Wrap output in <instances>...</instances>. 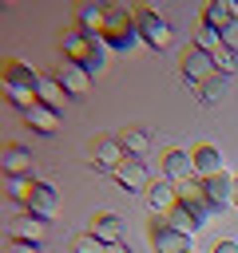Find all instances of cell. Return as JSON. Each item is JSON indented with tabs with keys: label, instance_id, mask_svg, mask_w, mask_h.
Listing matches in <instances>:
<instances>
[{
	"label": "cell",
	"instance_id": "6da1fadb",
	"mask_svg": "<svg viewBox=\"0 0 238 253\" xmlns=\"http://www.w3.org/2000/svg\"><path fill=\"white\" fill-rule=\"evenodd\" d=\"M60 47H63V59H75L87 75H91V71H103V63H107V47H103V40L87 36V32L75 28V24L60 32Z\"/></svg>",
	"mask_w": 238,
	"mask_h": 253
},
{
	"label": "cell",
	"instance_id": "7a4b0ae2",
	"mask_svg": "<svg viewBox=\"0 0 238 253\" xmlns=\"http://www.w3.org/2000/svg\"><path fill=\"white\" fill-rule=\"evenodd\" d=\"M99 40H103L107 51H119V55H127L135 43H143L139 32H135V16L127 8H119V4H103V32H99Z\"/></svg>",
	"mask_w": 238,
	"mask_h": 253
},
{
	"label": "cell",
	"instance_id": "3957f363",
	"mask_svg": "<svg viewBox=\"0 0 238 253\" xmlns=\"http://www.w3.org/2000/svg\"><path fill=\"white\" fill-rule=\"evenodd\" d=\"M40 83H44V75H36L20 59H8V67H4V95H8L12 107H20V111L36 107L40 103Z\"/></svg>",
	"mask_w": 238,
	"mask_h": 253
},
{
	"label": "cell",
	"instance_id": "277c9868",
	"mask_svg": "<svg viewBox=\"0 0 238 253\" xmlns=\"http://www.w3.org/2000/svg\"><path fill=\"white\" fill-rule=\"evenodd\" d=\"M131 16H135V32H139V40L147 47H155V51L171 47V24L155 8H131Z\"/></svg>",
	"mask_w": 238,
	"mask_h": 253
},
{
	"label": "cell",
	"instance_id": "5b68a950",
	"mask_svg": "<svg viewBox=\"0 0 238 253\" xmlns=\"http://www.w3.org/2000/svg\"><path fill=\"white\" fill-rule=\"evenodd\" d=\"M147 241L155 245V253H190V233L167 225V217H155L147 225Z\"/></svg>",
	"mask_w": 238,
	"mask_h": 253
},
{
	"label": "cell",
	"instance_id": "8992f818",
	"mask_svg": "<svg viewBox=\"0 0 238 253\" xmlns=\"http://www.w3.org/2000/svg\"><path fill=\"white\" fill-rule=\"evenodd\" d=\"M178 67H182V79H186L190 87H202V83L214 75V59H210L206 51H198L194 43H190V47H182V55H178Z\"/></svg>",
	"mask_w": 238,
	"mask_h": 253
},
{
	"label": "cell",
	"instance_id": "52a82bcc",
	"mask_svg": "<svg viewBox=\"0 0 238 253\" xmlns=\"http://www.w3.org/2000/svg\"><path fill=\"white\" fill-rule=\"evenodd\" d=\"M178 190V202L198 217V225H206L210 221V213H214V206L206 202V190H202V178H186V182H178L175 186Z\"/></svg>",
	"mask_w": 238,
	"mask_h": 253
},
{
	"label": "cell",
	"instance_id": "ba28073f",
	"mask_svg": "<svg viewBox=\"0 0 238 253\" xmlns=\"http://www.w3.org/2000/svg\"><path fill=\"white\" fill-rule=\"evenodd\" d=\"M8 241H28V245H44L48 241V221L36 213H20L8 221Z\"/></svg>",
	"mask_w": 238,
	"mask_h": 253
},
{
	"label": "cell",
	"instance_id": "9c48e42d",
	"mask_svg": "<svg viewBox=\"0 0 238 253\" xmlns=\"http://www.w3.org/2000/svg\"><path fill=\"white\" fill-rule=\"evenodd\" d=\"M52 79L71 95V99H79V95H87V87H91V75L75 63V59H63V63H56V71H52Z\"/></svg>",
	"mask_w": 238,
	"mask_h": 253
},
{
	"label": "cell",
	"instance_id": "30bf717a",
	"mask_svg": "<svg viewBox=\"0 0 238 253\" xmlns=\"http://www.w3.org/2000/svg\"><path fill=\"white\" fill-rule=\"evenodd\" d=\"M111 178L127 190V194H135V190H151V178H147V166H143V158H123L115 170H111Z\"/></svg>",
	"mask_w": 238,
	"mask_h": 253
},
{
	"label": "cell",
	"instance_id": "8fae6325",
	"mask_svg": "<svg viewBox=\"0 0 238 253\" xmlns=\"http://www.w3.org/2000/svg\"><path fill=\"white\" fill-rule=\"evenodd\" d=\"M0 166H4V178H32V150H24L20 142H8L0 150Z\"/></svg>",
	"mask_w": 238,
	"mask_h": 253
},
{
	"label": "cell",
	"instance_id": "7c38bea8",
	"mask_svg": "<svg viewBox=\"0 0 238 253\" xmlns=\"http://www.w3.org/2000/svg\"><path fill=\"white\" fill-rule=\"evenodd\" d=\"M163 174H167V182H186V178H198L194 174V158H190V150H178V146H171L167 154H163Z\"/></svg>",
	"mask_w": 238,
	"mask_h": 253
},
{
	"label": "cell",
	"instance_id": "4fadbf2b",
	"mask_svg": "<svg viewBox=\"0 0 238 253\" xmlns=\"http://www.w3.org/2000/svg\"><path fill=\"white\" fill-rule=\"evenodd\" d=\"M56 206H60V194H56V186H48V182H36L32 186V194H28V202H24V213H36V217H52L56 213Z\"/></svg>",
	"mask_w": 238,
	"mask_h": 253
},
{
	"label": "cell",
	"instance_id": "5bb4252c",
	"mask_svg": "<svg viewBox=\"0 0 238 253\" xmlns=\"http://www.w3.org/2000/svg\"><path fill=\"white\" fill-rule=\"evenodd\" d=\"M202 190H206V202L214 206V213L226 210V206H234V178L226 170L214 174V178H202Z\"/></svg>",
	"mask_w": 238,
	"mask_h": 253
},
{
	"label": "cell",
	"instance_id": "9a60e30c",
	"mask_svg": "<svg viewBox=\"0 0 238 253\" xmlns=\"http://www.w3.org/2000/svg\"><path fill=\"white\" fill-rule=\"evenodd\" d=\"M87 233L99 237L103 245H119V241H123V217H119V213H95L91 225H87Z\"/></svg>",
	"mask_w": 238,
	"mask_h": 253
},
{
	"label": "cell",
	"instance_id": "2e32d148",
	"mask_svg": "<svg viewBox=\"0 0 238 253\" xmlns=\"http://www.w3.org/2000/svg\"><path fill=\"white\" fill-rule=\"evenodd\" d=\"M147 202H151V210H155V217H167L175 206H178V190H175V182H151V190H147Z\"/></svg>",
	"mask_w": 238,
	"mask_h": 253
},
{
	"label": "cell",
	"instance_id": "e0dca14e",
	"mask_svg": "<svg viewBox=\"0 0 238 253\" xmlns=\"http://www.w3.org/2000/svg\"><path fill=\"white\" fill-rule=\"evenodd\" d=\"M24 115V123L36 130V134H56V126H60V115L52 111V107H44V103H36V107H28V111H20Z\"/></svg>",
	"mask_w": 238,
	"mask_h": 253
},
{
	"label": "cell",
	"instance_id": "ac0fdd59",
	"mask_svg": "<svg viewBox=\"0 0 238 253\" xmlns=\"http://www.w3.org/2000/svg\"><path fill=\"white\" fill-rule=\"evenodd\" d=\"M123 158H127V150L119 138H95V166L99 170H115Z\"/></svg>",
	"mask_w": 238,
	"mask_h": 253
},
{
	"label": "cell",
	"instance_id": "d6986e66",
	"mask_svg": "<svg viewBox=\"0 0 238 253\" xmlns=\"http://www.w3.org/2000/svg\"><path fill=\"white\" fill-rule=\"evenodd\" d=\"M190 158H194V174L198 178H214V174H222V154L214 150V146H194L190 150Z\"/></svg>",
	"mask_w": 238,
	"mask_h": 253
},
{
	"label": "cell",
	"instance_id": "ffe728a7",
	"mask_svg": "<svg viewBox=\"0 0 238 253\" xmlns=\"http://www.w3.org/2000/svg\"><path fill=\"white\" fill-rule=\"evenodd\" d=\"M238 16H234V4H226V0H210L206 8H202V24H210L214 32H222V28H230Z\"/></svg>",
	"mask_w": 238,
	"mask_h": 253
},
{
	"label": "cell",
	"instance_id": "44dd1931",
	"mask_svg": "<svg viewBox=\"0 0 238 253\" xmlns=\"http://www.w3.org/2000/svg\"><path fill=\"white\" fill-rule=\"evenodd\" d=\"M119 142H123V150H127L131 158H143V154L151 150V134L139 130V126H127V130L119 134Z\"/></svg>",
	"mask_w": 238,
	"mask_h": 253
},
{
	"label": "cell",
	"instance_id": "7402d4cb",
	"mask_svg": "<svg viewBox=\"0 0 238 253\" xmlns=\"http://www.w3.org/2000/svg\"><path fill=\"white\" fill-rule=\"evenodd\" d=\"M63 99H71V95H67V91H63V87L48 75V79L40 83V103H44V107H52V111L60 115V111H63Z\"/></svg>",
	"mask_w": 238,
	"mask_h": 253
},
{
	"label": "cell",
	"instance_id": "603a6c76",
	"mask_svg": "<svg viewBox=\"0 0 238 253\" xmlns=\"http://www.w3.org/2000/svg\"><path fill=\"white\" fill-rule=\"evenodd\" d=\"M194 91H198V99H202L206 107H214V103L226 95V75H218V71H214V75H210L202 87H194Z\"/></svg>",
	"mask_w": 238,
	"mask_h": 253
},
{
	"label": "cell",
	"instance_id": "cb8c5ba5",
	"mask_svg": "<svg viewBox=\"0 0 238 253\" xmlns=\"http://www.w3.org/2000/svg\"><path fill=\"white\" fill-rule=\"evenodd\" d=\"M194 47L206 51V55H214V51L222 47V32H214L210 24H198V32H194Z\"/></svg>",
	"mask_w": 238,
	"mask_h": 253
},
{
	"label": "cell",
	"instance_id": "d4e9b609",
	"mask_svg": "<svg viewBox=\"0 0 238 253\" xmlns=\"http://www.w3.org/2000/svg\"><path fill=\"white\" fill-rule=\"evenodd\" d=\"M167 225H175V229H182V233H194V229H202V225H198V217H194V213H190L182 202H178V206L167 213Z\"/></svg>",
	"mask_w": 238,
	"mask_h": 253
},
{
	"label": "cell",
	"instance_id": "484cf974",
	"mask_svg": "<svg viewBox=\"0 0 238 253\" xmlns=\"http://www.w3.org/2000/svg\"><path fill=\"white\" fill-rule=\"evenodd\" d=\"M210 59H214V71H218V75H226V79L238 71V51H230V47H218Z\"/></svg>",
	"mask_w": 238,
	"mask_h": 253
},
{
	"label": "cell",
	"instance_id": "4316f807",
	"mask_svg": "<svg viewBox=\"0 0 238 253\" xmlns=\"http://www.w3.org/2000/svg\"><path fill=\"white\" fill-rule=\"evenodd\" d=\"M67 249H71V253H107V245H103L99 237H91V233H75V237L67 241Z\"/></svg>",
	"mask_w": 238,
	"mask_h": 253
},
{
	"label": "cell",
	"instance_id": "83f0119b",
	"mask_svg": "<svg viewBox=\"0 0 238 253\" xmlns=\"http://www.w3.org/2000/svg\"><path fill=\"white\" fill-rule=\"evenodd\" d=\"M32 186H36V178H8V194H12V202H28V194H32Z\"/></svg>",
	"mask_w": 238,
	"mask_h": 253
},
{
	"label": "cell",
	"instance_id": "f1b7e54d",
	"mask_svg": "<svg viewBox=\"0 0 238 253\" xmlns=\"http://www.w3.org/2000/svg\"><path fill=\"white\" fill-rule=\"evenodd\" d=\"M222 47H230V51H238V20H234L230 28H222Z\"/></svg>",
	"mask_w": 238,
	"mask_h": 253
},
{
	"label": "cell",
	"instance_id": "f546056e",
	"mask_svg": "<svg viewBox=\"0 0 238 253\" xmlns=\"http://www.w3.org/2000/svg\"><path fill=\"white\" fill-rule=\"evenodd\" d=\"M8 253H40V245H28V241H8Z\"/></svg>",
	"mask_w": 238,
	"mask_h": 253
},
{
	"label": "cell",
	"instance_id": "4dcf8cb0",
	"mask_svg": "<svg viewBox=\"0 0 238 253\" xmlns=\"http://www.w3.org/2000/svg\"><path fill=\"white\" fill-rule=\"evenodd\" d=\"M214 253H238V245H234V241H218V245H214Z\"/></svg>",
	"mask_w": 238,
	"mask_h": 253
},
{
	"label": "cell",
	"instance_id": "1f68e13d",
	"mask_svg": "<svg viewBox=\"0 0 238 253\" xmlns=\"http://www.w3.org/2000/svg\"><path fill=\"white\" fill-rule=\"evenodd\" d=\"M107 253H131V249H127V245L119 241V245H107Z\"/></svg>",
	"mask_w": 238,
	"mask_h": 253
},
{
	"label": "cell",
	"instance_id": "d6a6232c",
	"mask_svg": "<svg viewBox=\"0 0 238 253\" xmlns=\"http://www.w3.org/2000/svg\"><path fill=\"white\" fill-rule=\"evenodd\" d=\"M234 206H238V178H234Z\"/></svg>",
	"mask_w": 238,
	"mask_h": 253
},
{
	"label": "cell",
	"instance_id": "836d02e7",
	"mask_svg": "<svg viewBox=\"0 0 238 253\" xmlns=\"http://www.w3.org/2000/svg\"><path fill=\"white\" fill-rule=\"evenodd\" d=\"M190 253H194V249H190Z\"/></svg>",
	"mask_w": 238,
	"mask_h": 253
}]
</instances>
